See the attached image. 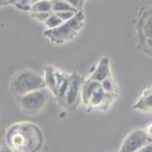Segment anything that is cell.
I'll return each mask as SVG.
<instances>
[{
  "mask_svg": "<svg viewBox=\"0 0 152 152\" xmlns=\"http://www.w3.org/2000/svg\"><path fill=\"white\" fill-rule=\"evenodd\" d=\"M31 12H52V0H39L30 5Z\"/></svg>",
  "mask_w": 152,
  "mask_h": 152,
  "instance_id": "9c48e42d",
  "label": "cell"
},
{
  "mask_svg": "<svg viewBox=\"0 0 152 152\" xmlns=\"http://www.w3.org/2000/svg\"><path fill=\"white\" fill-rule=\"evenodd\" d=\"M11 92L16 95H24L29 92L45 88V82L42 76L33 71L19 72L11 81Z\"/></svg>",
  "mask_w": 152,
  "mask_h": 152,
  "instance_id": "7a4b0ae2",
  "label": "cell"
},
{
  "mask_svg": "<svg viewBox=\"0 0 152 152\" xmlns=\"http://www.w3.org/2000/svg\"><path fill=\"white\" fill-rule=\"evenodd\" d=\"M30 5H31V0H18V2L16 4L19 9H23L25 11L30 10Z\"/></svg>",
  "mask_w": 152,
  "mask_h": 152,
  "instance_id": "2e32d148",
  "label": "cell"
},
{
  "mask_svg": "<svg viewBox=\"0 0 152 152\" xmlns=\"http://www.w3.org/2000/svg\"><path fill=\"white\" fill-rule=\"evenodd\" d=\"M45 86H47L49 90L52 91L54 94L57 93V84H56V77H55V69L53 67H46L45 68Z\"/></svg>",
  "mask_w": 152,
  "mask_h": 152,
  "instance_id": "ba28073f",
  "label": "cell"
},
{
  "mask_svg": "<svg viewBox=\"0 0 152 152\" xmlns=\"http://www.w3.org/2000/svg\"><path fill=\"white\" fill-rule=\"evenodd\" d=\"M7 2L10 4V5H16L18 2V0H7Z\"/></svg>",
  "mask_w": 152,
  "mask_h": 152,
  "instance_id": "ffe728a7",
  "label": "cell"
},
{
  "mask_svg": "<svg viewBox=\"0 0 152 152\" xmlns=\"http://www.w3.org/2000/svg\"><path fill=\"white\" fill-rule=\"evenodd\" d=\"M137 152H152V147H151V143L150 144H148L145 147L141 148L140 150H138Z\"/></svg>",
  "mask_w": 152,
  "mask_h": 152,
  "instance_id": "d6986e66",
  "label": "cell"
},
{
  "mask_svg": "<svg viewBox=\"0 0 152 152\" xmlns=\"http://www.w3.org/2000/svg\"><path fill=\"white\" fill-rule=\"evenodd\" d=\"M111 77V72H110V61L107 57H102L99 65L96 66L95 71L91 75L90 80L95 82H102L105 78Z\"/></svg>",
  "mask_w": 152,
  "mask_h": 152,
  "instance_id": "8992f818",
  "label": "cell"
},
{
  "mask_svg": "<svg viewBox=\"0 0 152 152\" xmlns=\"http://www.w3.org/2000/svg\"><path fill=\"white\" fill-rule=\"evenodd\" d=\"M105 97H106V93L101 88V86H100L99 88H96V90L93 92V94L91 95L87 104H91L92 106H99V105H101L104 102Z\"/></svg>",
  "mask_w": 152,
  "mask_h": 152,
  "instance_id": "30bf717a",
  "label": "cell"
},
{
  "mask_svg": "<svg viewBox=\"0 0 152 152\" xmlns=\"http://www.w3.org/2000/svg\"><path fill=\"white\" fill-rule=\"evenodd\" d=\"M82 87V78L80 75L77 74H73L69 76V83H68V87H67L66 94L64 97V101L66 102L67 105H74L77 101L80 91Z\"/></svg>",
  "mask_w": 152,
  "mask_h": 152,
  "instance_id": "5b68a950",
  "label": "cell"
},
{
  "mask_svg": "<svg viewBox=\"0 0 152 152\" xmlns=\"http://www.w3.org/2000/svg\"><path fill=\"white\" fill-rule=\"evenodd\" d=\"M84 23V16L82 11H77L72 19L63 21L58 27L46 30L45 35L54 43H64L76 36Z\"/></svg>",
  "mask_w": 152,
  "mask_h": 152,
  "instance_id": "6da1fadb",
  "label": "cell"
},
{
  "mask_svg": "<svg viewBox=\"0 0 152 152\" xmlns=\"http://www.w3.org/2000/svg\"><path fill=\"white\" fill-rule=\"evenodd\" d=\"M36 1H39V0H31V4H33V2H36Z\"/></svg>",
  "mask_w": 152,
  "mask_h": 152,
  "instance_id": "7402d4cb",
  "label": "cell"
},
{
  "mask_svg": "<svg viewBox=\"0 0 152 152\" xmlns=\"http://www.w3.org/2000/svg\"><path fill=\"white\" fill-rule=\"evenodd\" d=\"M0 152H4V150L1 149V145H0Z\"/></svg>",
  "mask_w": 152,
  "mask_h": 152,
  "instance_id": "603a6c76",
  "label": "cell"
},
{
  "mask_svg": "<svg viewBox=\"0 0 152 152\" xmlns=\"http://www.w3.org/2000/svg\"><path fill=\"white\" fill-rule=\"evenodd\" d=\"M76 12H77V10H76V11L68 10V11H59V12H55V14H56V16L61 19L62 21H67V20H69V19L73 18L76 15Z\"/></svg>",
  "mask_w": 152,
  "mask_h": 152,
  "instance_id": "9a60e30c",
  "label": "cell"
},
{
  "mask_svg": "<svg viewBox=\"0 0 152 152\" xmlns=\"http://www.w3.org/2000/svg\"><path fill=\"white\" fill-rule=\"evenodd\" d=\"M44 23H45V25H46V27H47L48 29H54V28H56V27H58L63 21L57 17L55 12H50L49 16L47 17V19H46Z\"/></svg>",
  "mask_w": 152,
  "mask_h": 152,
  "instance_id": "7c38bea8",
  "label": "cell"
},
{
  "mask_svg": "<svg viewBox=\"0 0 152 152\" xmlns=\"http://www.w3.org/2000/svg\"><path fill=\"white\" fill-rule=\"evenodd\" d=\"M151 143V137L144 130L138 129L126 135L119 152H137L141 148Z\"/></svg>",
  "mask_w": 152,
  "mask_h": 152,
  "instance_id": "277c9868",
  "label": "cell"
},
{
  "mask_svg": "<svg viewBox=\"0 0 152 152\" xmlns=\"http://www.w3.org/2000/svg\"><path fill=\"white\" fill-rule=\"evenodd\" d=\"M48 100V92L45 88L29 92L27 94L20 95L19 104L24 111L31 114H36L44 109Z\"/></svg>",
  "mask_w": 152,
  "mask_h": 152,
  "instance_id": "3957f363",
  "label": "cell"
},
{
  "mask_svg": "<svg viewBox=\"0 0 152 152\" xmlns=\"http://www.w3.org/2000/svg\"><path fill=\"white\" fill-rule=\"evenodd\" d=\"M100 87V83L99 82H95V81H92V80H88V81H86L84 83V85L82 86V100L83 102L87 104L88 103V100H90L91 95L93 94V92H94L96 88H99Z\"/></svg>",
  "mask_w": 152,
  "mask_h": 152,
  "instance_id": "52a82bcc",
  "label": "cell"
},
{
  "mask_svg": "<svg viewBox=\"0 0 152 152\" xmlns=\"http://www.w3.org/2000/svg\"><path fill=\"white\" fill-rule=\"evenodd\" d=\"M49 14H50V12H31L34 18L37 19L38 21H43V23L47 19Z\"/></svg>",
  "mask_w": 152,
  "mask_h": 152,
  "instance_id": "e0dca14e",
  "label": "cell"
},
{
  "mask_svg": "<svg viewBox=\"0 0 152 152\" xmlns=\"http://www.w3.org/2000/svg\"><path fill=\"white\" fill-rule=\"evenodd\" d=\"M100 86L101 88L104 91L106 94H110V93H113L114 91V84L112 78L109 77V78H105L102 82H100Z\"/></svg>",
  "mask_w": 152,
  "mask_h": 152,
  "instance_id": "4fadbf2b",
  "label": "cell"
},
{
  "mask_svg": "<svg viewBox=\"0 0 152 152\" xmlns=\"http://www.w3.org/2000/svg\"><path fill=\"white\" fill-rule=\"evenodd\" d=\"M64 1H66L67 4H69L72 7H74L75 9H77V8L81 6V1H82V0H64Z\"/></svg>",
  "mask_w": 152,
  "mask_h": 152,
  "instance_id": "ac0fdd59",
  "label": "cell"
},
{
  "mask_svg": "<svg viewBox=\"0 0 152 152\" xmlns=\"http://www.w3.org/2000/svg\"><path fill=\"white\" fill-rule=\"evenodd\" d=\"M137 107L141 110H150L151 109V95L149 94V96H144L141 100H139Z\"/></svg>",
  "mask_w": 152,
  "mask_h": 152,
  "instance_id": "5bb4252c",
  "label": "cell"
},
{
  "mask_svg": "<svg viewBox=\"0 0 152 152\" xmlns=\"http://www.w3.org/2000/svg\"><path fill=\"white\" fill-rule=\"evenodd\" d=\"M6 5H8L7 0H0V7H1V6H6Z\"/></svg>",
  "mask_w": 152,
  "mask_h": 152,
  "instance_id": "44dd1931",
  "label": "cell"
},
{
  "mask_svg": "<svg viewBox=\"0 0 152 152\" xmlns=\"http://www.w3.org/2000/svg\"><path fill=\"white\" fill-rule=\"evenodd\" d=\"M76 11L74 7L67 4L64 0H52V12H59V11Z\"/></svg>",
  "mask_w": 152,
  "mask_h": 152,
  "instance_id": "8fae6325",
  "label": "cell"
}]
</instances>
